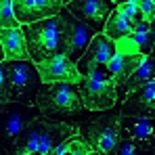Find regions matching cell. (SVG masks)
I'll use <instances>...</instances> for the list:
<instances>
[{
  "label": "cell",
  "mask_w": 155,
  "mask_h": 155,
  "mask_svg": "<svg viewBox=\"0 0 155 155\" xmlns=\"http://www.w3.org/2000/svg\"><path fill=\"white\" fill-rule=\"evenodd\" d=\"M78 134V128L71 124L54 122L48 117H36L29 122L15 140V147L8 155H51V151L67 140L69 136Z\"/></svg>",
  "instance_id": "cell-1"
},
{
  "label": "cell",
  "mask_w": 155,
  "mask_h": 155,
  "mask_svg": "<svg viewBox=\"0 0 155 155\" xmlns=\"http://www.w3.org/2000/svg\"><path fill=\"white\" fill-rule=\"evenodd\" d=\"M21 31L25 38L27 59L34 65L57 54H65V27L59 15L21 25Z\"/></svg>",
  "instance_id": "cell-2"
},
{
  "label": "cell",
  "mask_w": 155,
  "mask_h": 155,
  "mask_svg": "<svg viewBox=\"0 0 155 155\" xmlns=\"http://www.w3.org/2000/svg\"><path fill=\"white\" fill-rule=\"evenodd\" d=\"M78 92L82 97L84 107H88L92 111L111 109L113 105L117 103L115 84H113L111 76L107 74V67L105 65H97L90 71H86L84 76H80Z\"/></svg>",
  "instance_id": "cell-3"
},
{
  "label": "cell",
  "mask_w": 155,
  "mask_h": 155,
  "mask_svg": "<svg viewBox=\"0 0 155 155\" xmlns=\"http://www.w3.org/2000/svg\"><path fill=\"white\" fill-rule=\"evenodd\" d=\"M6 65V84H8V101L21 105H34L36 94L42 86V80L36 71V65L25 61H4Z\"/></svg>",
  "instance_id": "cell-4"
},
{
  "label": "cell",
  "mask_w": 155,
  "mask_h": 155,
  "mask_svg": "<svg viewBox=\"0 0 155 155\" xmlns=\"http://www.w3.org/2000/svg\"><path fill=\"white\" fill-rule=\"evenodd\" d=\"M34 105L40 109V115L51 113H78L84 109L82 97L78 92V84L67 82H54V84H42Z\"/></svg>",
  "instance_id": "cell-5"
},
{
  "label": "cell",
  "mask_w": 155,
  "mask_h": 155,
  "mask_svg": "<svg viewBox=\"0 0 155 155\" xmlns=\"http://www.w3.org/2000/svg\"><path fill=\"white\" fill-rule=\"evenodd\" d=\"M36 117H40V109L36 105L6 103L0 111V147L6 153H11L21 130Z\"/></svg>",
  "instance_id": "cell-6"
},
{
  "label": "cell",
  "mask_w": 155,
  "mask_h": 155,
  "mask_svg": "<svg viewBox=\"0 0 155 155\" xmlns=\"http://www.w3.org/2000/svg\"><path fill=\"white\" fill-rule=\"evenodd\" d=\"M59 17H61L63 27H65V57L71 63H76L78 59L84 54L86 46L90 44L94 31L88 25H84L82 21H78L65 6L59 11Z\"/></svg>",
  "instance_id": "cell-7"
},
{
  "label": "cell",
  "mask_w": 155,
  "mask_h": 155,
  "mask_svg": "<svg viewBox=\"0 0 155 155\" xmlns=\"http://www.w3.org/2000/svg\"><path fill=\"white\" fill-rule=\"evenodd\" d=\"M86 140L90 143V147L101 155H109L111 149L117 145V140L122 138L120 134V124H117V115H107V117H99L92 120L86 128Z\"/></svg>",
  "instance_id": "cell-8"
},
{
  "label": "cell",
  "mask_w": 155,
  "mask_h": 155,
  "mask_svg": "<svg viewBox=\"0 0 155 155\" xmlns=\"http://www.w3.org/2000/svg\"><path fill=\"white\" fill-rule=\"evenodd\" d=\"M65 8L78 21L88 25L94 34H101L105 21L111 15V11L115 8V4L111 0H71Z\"/></svg>",
  "instance_id": "cell-9"
},
{
  "label": "cell",
  "mask_w": 155,
  "mask_h": 155,
  "mask_svg": "<svg viewBox=\"0 0 155 155\" xmlns=\"http://www.w3.org/2000/svg\"><path fill=\"white\" fill-rule=\"evenodd\" d=\"M11 4L19 25H29L40 19L54 17L63 8L61 0H11Z\"/></svg>",
  "instance_id": "cell-10"
},
{
  "label": "cell",
  "mask_w": 155,
  "mask_h": 155,
  "mask_svg": "<svg viewBox=\"0 0 155 155\" xmlns=\"http://www.w3.org/2000/svg\"><path fill=\"white\" fill-rule=\"evenodd\" d=\"M115 44V52L117 54H151L153 52V27L149 21H138L132 25V31L128 36L120 38Z\"/></svg>",
  "instance_id": "cell-11"
},
{
  "label": "cell",
  "mask_w": 155,
  "mask_h": 155,
  "mask_svg": "<svg viewBox=\"0 0 155 155\" xmlns=\"http://www.w3.org/2000/svg\"><path fill=\"white\" fill-rule=\"evenodd\" d=\"M36 71L42 80V84H54V82H67V84H78L80 74L76 69V63H71L65 54H57L46 61L36 63Z\"/></svg>",
  "instance_id": "cell-12"
},
{
  "label": "cell",
  "mask_w": 155,
  "mask_h": 155,
  "mask_svg": "<svg viewBox=\"0 0 155 155\" xmlns=\"http://www.w3.org/2000/svg\"><path fill=\"white\" fill-rule=\"evenodd\" d=\"M153 111H155V80H149L143 86L130 90L124 97L120 115L153 117Z\"/></svg>",
  "instance_id": "cell-13"
},
{
  "label": "cell",
  "mask_w": 155,
  "mask_h": 155,
  "mask_svg": "<svg viewBox=\"0 0 155 155\" xmlns=\"http://www.w3.org/2000/svg\"><path fill=\"white\" fill-rule=\"evenodd\" d=\"M115 54V44L105 36V34H94L90 44L86 46L84 54L76 61V69L80 76L90 71L97 65H107V61Z\"/></svg>",
  "instance_id": "cell-14"
},
{
  "label": "cell",
  "mask_w": 155,
  "mask_h": 155,
  "mask_svg": "<svg viewBox=\"0 0 155 155\" xmlns=\"http://www.w3.org/2000/svg\"><path fill=\"white\" fill-rule=\"evenodd\" d=\"M120 134L122 138H132L145 147L151 149L155 136V124L153 117H136V115H117Z\"/></svg>",
  "instance_id": "cell-15"
},
{
  "label": "cell",
  "mask_w": 155,
  "mask_h": 155,
  "mask_svg": "<svg viewBox=\"0 0 155 155\" xmlns=\"http://www.w3.org/2000/svg\"><path fill=\"white\" fill-rule=\"evenodd\" d=\"M145 57L143 54H113L109 61H107V74L111 76L113 80V84H115V88H120L130 76H132V71L140 65V61H143Z\"/></svg>",
  "instance_id": "cell-16"
},
{
  "label": "cell",
  "mask_w": 155,
  "mask_h": 155,
  "mask_svg": "<svg viewBox=\"0 0 155 155\" xmlns=\"http://www.w3.org/2000/svg\"><path fill=\"white\" fill-rule=\"evenodd\" d=\"M0 46L4 51L6 61H25V38L19 27H0Z\"/></svg>",
  "instance_id": "cell-17"
},
{
  "label": "cell",
  "mask_w": 155,
  "mask_h": 155,
  "mask_svg": "<svg viewBox=\"0 0 155 155\" xmlns=\"http://www.w3.org/2000/svg\"><path fill=\"white\" fill-rule=\"evenodd\" d=\"M153 57L151 54H147L143 61H140V65L132 71V76L120 86V88H115V94H117V99H124L126 94H128L130 90H134V88H138V86H143L145 82H149V80H153Z\"/></svg>",
  "instance_id": "cell-18"
},
{
  "label": "cell",
  "mask_w": 155,
  "mask_h": 155,
  "mask_svg": "<svg viewBox=\"0 0 155 155\" xmlns=\"http://www.w3.org/2000/svg\"><path fill=\"white\" fill-rule=\"evenodd\" d=\"M130 31H132V23H130L128 19L117 11V8H113L111 11V15L107 17V21H105L103 25V31L111 42H117L120 38H124V36H128Z\"/></svg>",
  "instance_id": "cell-19"
},
{
  "label": "cell",
  "mask_w": 155,
  "mask_h": 155,
  "mask_svg": "<svg viewBox=\"0 0 155 155\" xmlns=\"http://www.w3.org/2000/svg\"><path fill=\"white\" fill-rule=\"evenodd\" d=\"M147 151H149V147H145L132 138H120L109 155H147Z\"/></svg>",
  "instance_id": "cell-20"
},
{
  "label": "cell",
  "mask_w": 155,
  "mask_h": 155,
  "mask_svg": "<svg viewBox=\"0 0 155 155\" xmlns=\"http://www.w3.org/2000/svg\"><path fill=\"white\" fill-rule=\"evenodd\" d=\"M67 151H65V155H90L94 149L90 147V143L78 132V134H74V136H69L67 140Z\"/></svg>",
  "instance_id": "cell-21"
},
{
  "label": "cell",
  "mask_w": 155,
  "mask_h": 155,
  "mask_svg": "<svg viewBox=\"0 0 155 155\" xmlns=\"http://www.w3.org/2000/svg\"><path fill=\"white\" fill-rule=\"evenodd\" d=\"M115 8H117V11H120V13H122V15L128 19L132 25L145 19V17L140 15V11H138V4H136V0H128V2H124V4H117Z\"/></svg>",
  "instance_id": "cell-22"
},
{
  "label": "cell",
  "mask_w": 155,
  "mask_h": 155,
  "mask_svg": "<svg viewBox=\"0 0 155 155\" xmlns=\"http://www.w3.org/2000/svg\"><path fill=\"white\" fill-rule=\"evenodd\" d=\"M0 27H19L15 15H13L11 0H0Z\"/></svg>",
  "instance_id": "cell-23"
},
{
  "label": "cell",
  "mask_w": 155,
  "mask_h": 155,
  "mask_svg": "<svg viewBox=\"0 0 155 155\" xmlns=\"http://www.w3.org/2000/svg\"><path fill=\"white\" fill-rule=\"evenodd\" d=\"M136 4H138L140 15L145 17V21L153 23V19H155V2L153 0H136Z\"/></svg>",
  "instance_id": "cell-24"
},
{
  "label": "cell",
  "mask_w": 155,
  "mask_h": 155,
  "mask_svg": "<svg viewBox=\"0 0 155 155\" xmlns=\"http://www.w3.org/2000/svg\"><path fill=\"white\" fill-rule=\"evenodd\" d=\"M0 103H11L8 101V84H6V65H4V61L0 63Z\"/></svg>",
  "instance_id": "cell-25"
},
{
  "label": "cell",
  "mask_w": 155,
  "mask_h": 155,
  "mask_svg": "<svg viewBox=\"0 0 155 155\" xmlns=\"http://www.w3.org/2000/svg\"><path fill=\"white\" fill-rule=\"evenodd\" d=\"M2 61H6V57H4V51H2V46H0V63Z\"/></svg>",
  "instance_id": "cell-26"
},
{
  "label": "cell",
  "mask_w": 155,
  "mask_h": 155,
  "mask_svg": "<svg viewBox=\"0 0 155 155\" xmlns=\"http://www.w3.org/2000/svg\"><path fill=\"white\" fill-rule=\"evenodd\" d=\"M111 2H113V4L117 6V4H124V2H128V0H111Z\"/></svg>",
  "instance_id": "cell-27"
},
{
  "label": "cell",
  "mask_w": 155,
  "mask_h": 155,
  "mask_svg": "<svg viewBox=\"0 0 155 155\" xmlns=\"http://www.w3.org/2000/svg\"><path fill=\"white\" fill-rule=\"evenodd\" d=\"M69 2H71V0H61V4H63V6H67Z\"/></svg>",
  "instance_id": "cell-28"
},
{
  "label": "cell",
  "mask_w": 155,
  "mask_h": 155,
  "mask_svg": "<svg viewBox=\"0 0 155 155\" xmlns=\"http://www.w3.org/2000/svg\"><path fill=\"white\" fill-rule=\"evenodd\" d=\"M0 155H8V153H6V151H4V149H2V147H0Z\"/></svg>",
  "instance_id": "cell-29"
},
{
  "label": "cell",
  "mask_w": 155,
  "mask_h": 155,
  "mask_svg": "<svg viewBox=\"0 0 155 155\" xmlns=\"http://www.w3.org/2000/svg\"><path fill=\"white\" fill-rule=\"evenodd\" d=\"M4 105H6V103H0V111H2V109H4Z\"/></svg>",
  "instance_id": "cell-30"
},
{
  "label": "cell",
  "mask_w": 155,
  "mask_h": 155,
  "mask_svg": "<svg viewBox=\"0 0 155 155\" xmlns=\"http://www.w3.org/2000/svg\"><path fill=\"white\" fill-rule=\"evenodd\" d=\"M90 155H101V153H99V151H92V153H90Z\"/></svg>",
  "instance_id": "cell-31"
},
{
  "label": "cell",
  "mask_w": 155,
  "mask_h": 155,
  "mask_svg": "<svg viewBox=\"0 0 155 155\" xmlns=\"http://www.w3.org/2000/svg\"><path fill=\"white\" fill-rule=\"evenodd\" d=\"M34 155H38V153H34Z\"/></svg>",
  "instance_id": "cell-32"
}]
</instances>
